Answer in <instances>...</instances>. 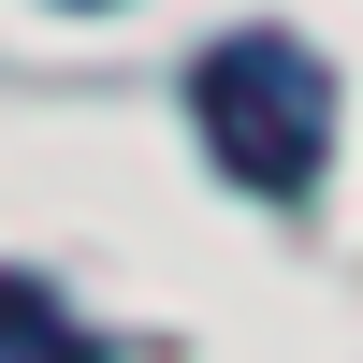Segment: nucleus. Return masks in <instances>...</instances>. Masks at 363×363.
<instances>
[{
  "instance_id": "nucleus-3",
  "label": "nucleus",
  "mask_w": 363,
  "mask_h": 363,
  "mask_svg": "<svg viewBox=\"0 0 363 363\" xmlns=\"http://www.w3.org/2000/svg\"><path fill=\"white\" fill-rule=\"evenodd\" d=\"M73 15H102V0H73Z\"/></svg>"
},
{
  "instance_id": "nucleus-2",
  "label": "nucleus",
  "mask_w": 363,
  "mask_h": 363,
  "mask_svg": "<svg viewBox=\"0 0 363 363\" xmlns=\"http://www.w3.org/2000/svg\"><path fill=\"white\" fill-rule=\"evenodd\" d=\"M0 363H116V349L73 335V306H58L44 277H0Z\"/></svg>"
},
{
  "instance_id": "nucleus-1",
  "label": "nucleus",
  "mask_w": 363,
  "mask_h": 363,
  "mask_svg": "<svg viewBox=\"0 0 363 363\" xmlns=\"http://www.w3.org/2000/svg\"><path fill=\"white\" fill-rule=\"evenodd\" d=\"M189 145L277 218L320 203V174H335V58L306 29H218L189 58Z\"/></svg>"
}]
</instances>
